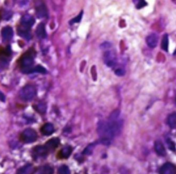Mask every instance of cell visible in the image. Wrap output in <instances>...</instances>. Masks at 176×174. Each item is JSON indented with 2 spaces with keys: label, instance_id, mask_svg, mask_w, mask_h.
Wrapping results in <instances>:
<instances>
[{
  "label": "cell",
  "instance_id": "1",
  "mask_svg": "<svg viewBox=\"0 0 176 174\" xmlns=\"http://www.w3.org/2000/svg\"><path fill=\"white\" fill-rule=\"evenodd\" d=\"M35 56V51L32 48L28 50L24 54H23L19 59V65L22 69V72L32 68L34 59Z\"/></svg>",
  "mask_w": 176,
  "mask_h": 174
},
{
  "label": "cell",
  "instance_id": "2",
  "mask_svg": "<svg viewBox=\"0 0 176 174\" xmlns=\"http://www.w3.org/2000/svg\"><path fill=\"white\" fill-rule=\"evenodd\" d=\"M36 94V90L35 87L32 85H27L21 89L19 96L24 101H31L35 96Z\"/></svg>",
  "mask_w": 176,
  "mask_h": 174
},
{
  "label": "cell",
  "instance_id": "3",
  "mask_svg": "<svg viewBox=\"0 0 176 174\" xmlns=\"http://www.w3.org/2000/svg\"><path fill=\"white\" fill-rule=\"evenodd\" d=\"M20 139L25 143H34L37 139V133L33 129L28 128L21 133Z\"/></svg>",
  "mask_w": 176,
  "mask_h": 174
},
{
  "label": "cell",
  "instance_id": "4",
  "mask_svg": "<svg viewBox=\"0 0 176 174\" xmlns=\"http://www.w3.org/2000/svg\"><path fill=\"white\" fill-rule=\"evenodd\" d=\"M11 50L10 46L6 48H0V68H4L8 64L11 59Z\"/></svg>",
  "mask_w": 176,
  "mask_h": 174
},
{
  "label": "cell",
  "instance_id": "5",
  "mask_svg": "<svg viewBox=\"0 0 176 174\" xmlns=\"http://www.w3.org/2000/svg\"><path fill=\"white\" fill-rule=\"evenodd\" d=\"M35 20L32 15L28 14L24 15L21 18V21H20L21 27L24 28L25 29L30 30L32 27L33 25L35 24Z\"/></svg>",
  "mask_w": 176,
  "mask_h": 174
},
{
  "label": "cell",
  "instance_id": "6",
  "mask_svg": "<svg viewBox=\"0 0 176 174\" xmlns=\"http://www.w3.org/2000/svg\"><path fill=\"white\" fill-rule=\"evenodd\" d=\"M48 153L49 152L44 145H38L32 150V156L36 159L41 158V157H45Z\"/></svg>",
  "mask_w": 176,
  "mask_h": 174
},
{
  "label": "cell",
  "instance_id": "7",
  "mask_svg": "<svg viewBox=\"0 0 176 174\" xmlns=\"http://www.w3.org/2000/svg\"><path fill=\"white\" fill-rule=\"evenodd\" d=\"M160 174H176V166L171 162L165 163L161 167Z\"/></svg>",
  "mask_w": 176,
  "mask_h": 174
},
{
  "label": "cell",
  "instance_id": "8",
  "mask_svg": "<svg viewBox=\"0 0 176 174\" xmlns=\"http://www.w3.org/2000/svg\"><path fill=\"white\" fill-rule=\"evenodd\" d=\"M36 14L39 18H44L48 15V9L44 3L41 2L36 4Z\"/></svg>",
  "mask_w": 176,
  "mask_h": 174
},
{
  "label": "cell",
  "instance_id": "9",
  "mask_svg": "<svg viewBox=\"0 0 176 174\" xmlns=\"http://www.w3.org/2000/svg\"><path fill=\"white\" fill-rule=\"evenodd\" d=\"M59 144H60V140L58 138H53L50 139L48 142H46L44 146L50 153L51 151H53V150H55L56 148H57Z\"/></svg>",
  "mask_w": 176,
  "mask_h": 174
},
{
  "label": "cell",
  "instance_id": "10",
  "mask_svg": "<svg viewBox=\"0 0 176 174\" xmlns=\"http://www.w3.org/2000/svg\"><path fill=\"white\" fill-rule=\"evenodd\" d=\"M104 59L106 65L109 67H113L116 65V56L111 51L106 52L104 55Z\"/></svg>",
  "mask_w": 176,
  "mask_h": 174
},
{
  "label": "cell",
  "instance_id": "11",
  "mask_svg": "<svg viewBox=\"0 0 176 174\" xmlns=\"http://www.w3.org/2000/svg\"><path fill=\"white\" fill-rule=\"evenodd\" d=\"M35 169V167L31 164H27L19 168L17 172V174H34Z\"/></svg>",
  "mask_w": 176,
  "mask_h": 174
},
{
  "label": "cell",
  "instance_id": "12",
  "mask_svg": "<svg viewBox=\"0 0 176 174\" xmlns=\"http://www.w3.org/2000/svg\"><path fill=\"white\" fill-rule=\"evenodd\" d=\"M1 34L4 41H10L13 36V30L10 26H6V27L2 28Z\"/></svg>",
  "mask_w": 176,
  "mask_h": 174
},
{
  "label": "cell",
  "instance_id": "13",
  "mask_svg": "<svg viewBox=\"0 0 176 174\" xmlns=\"http://www.w3.org/2000/svg\"><path fill=\"white\" fill-rule=\"evenodd\" d=\"M72 148L70 146H66L62 148L59 152L57 154V158L59 159H66L72 154Z\"/></svg>",
  "mask_w": 176,
  "mask_h": 174
},
{
  "label": "cell",
  "instance_id": "14",
  "mask_svg": "<svg viewBox=\"0 0 176 174\" xmlns=\"http://www.w3.org/2000/svg\"><path fill=\"white\" fill-rule=\"evenodd\" d=\"M154 148L155 151L157 153V154L161 156H164L166 155V149L165 147L162 143L160 140H156L155 142L154 145Z\"/></svg>",
  "mask_w": 176,
  "mask_h": 174
},
{
  "label": "cell",
  "instance_id": "15",
  "mask_svg": "<svg viewBox=\"0 0 176 174\" xmlns=\"http://www.w3.org/2000/svg\"><path fill=\"white\" fill-rule=\"evenodd\" d=\"M55 132V128L51 123H45L41 127V132L44 136H50Z\"/></svg>",
  "mask_w": 176,
  "mask_h": 174
},
{
  "label": "cell",
  "instance_id": "16",
  "mask_svg": "<svg viewBox=\"0 0 176 174\" xmlns=\"http://www.w3.org/2000/svg\"><path fill=\"white\" fill-rule=\"evenodd\" d=\"M36 35H37V36L39 39H43L46 37V36H47V33H46L44 23H39V24L37 26V28H36Z\"/></svg>",
  "mask_w": 176,
  "mask_h": 174
},
{
  "label": "cell",
  "instance_id": "17",
  "mask_svg": "<svg viewBox=\"0 0 176 174\" xmlns=\"http://www.w3.org/2000/svg\"><path fill=\"white\" fill-rule=\"evenodd\" d=\"M146 41H147V45L150 47V48H155L158 41V36L155 34H151L150 35H149L147 39H146Z\"/></svg>",
  "mask_w": 176,
  "mask_h": 174
},
{
  "label": "cell",
  "instance_id": "18",
  "mask_svg": "<svg viewBox=\"0 0 176 174\" xmlns=\"http://www.w3.org/2000/svg\"><path fill=\"white\" fill-rule=\"evenodd\" d=\"M17 33L19 36L26 40H29L31 39V33L30 32V30H27L21 27L20 28L18 29Z\"/></svg>",
  "mask_w": 176,
  "mask_h": 174
},
{
  "label": "cell",
  "instance_id": "19",
  "mask_svg": "<svg viewBox=\"0 0 176 174\" xmlns=\"http://www.w3.org/2000/svg\"><path fill=\"white\" fill-rule=\"evenodd\" d=\"M24 73L29 74V73H32V72H36V73H41V74H46L47 71L45 69V68L41 66V65H36L35 68H32L31 69H29L28 70H26V71L23 72Z\"/></svg>",
  "mask_w": 176,
  "mask_h": 174
},
{
  "label": "cell",
  "instance_id": "20",
  "mask_svg": "<svg viewBox=\"0 0 176 174\" xmlns=\"http://www.w3.org/2000/svg\"><path fill=\"white\" fill-rule=\"evenodd\" d=\"M53 173H54V170L52 167L50 165H44L39 169L37 174H53Z\"/></svg>",
  "mask_w": 176,
  "mask_h": 174
},
{
  "label": "cell",
  "instance_id": "21",
  "mask_svg": "<svg viewBox=\"0 0 176 174\" xmlns=\"http://www.w3.org/2000/svg\"><path fill=\"white\" fill-rule=\"evenodd\" d=\"M167 122L171 128H176V113H173L169 115Z\"/></svg>",
  "mask_w": 176,
  "mask_h": 174
},
{
  "label": "cell",
  "instance_id": "22",
  "mask_svg": "<svg viewBox=\"0 0 176 174\" xmlns=\"http://www.w3.org/2000/svg\"><path fill=\"white\" fill-rule=\"evenodd\" d=\"M161 47L162 50H164V51L167 52L168 51V48H169V36L168 35L165 34L163 36V38L162 40V43H161Z\"/></svg>",
  "mask_w": 176,
  "mask_h": 174
},
{
  "label": "cell",
  "instance_id": "23",
  "mask_svg": "<svg viewBox=\"0 0 176 174\" xmlns=\"http://www.w3.org/2000/svg\"><path fill=\"white\" fill-rule=\"evenodd\" d=\"M58 173L59 174H70V171H69L68 166L61 165L59 168Z\"/></svg>",
  "mask_w": 176,
  "mask_h": 174
},
{
  "label": "cell",
  "instance_id": "24",
  "mask_svg": "<svg viewBox=\"0 0 176 174\" xmlns=\"http://www.w3.org/2000/svg\"><path fill=\"white\" fill-rule=\"evenodd\" d=\"M35 110H36L40 114H44L45 112V106L43 104H39L35 105V108H34Z\"/></svg>",
  "mask_w": 176,
  "mask_h": 174
},
{
  "label": "cell",
  "instance_id": "25",
  "mask_svg": "<svg viewBox=\"0 0 176 174\" xmlns=\"http://www.w3.org/2000/svg\"><path fill=\"white\" fill-rule=\"evenodd\" d=\"M94 144H91V145H89L87 148H86L85 150H84V152H83V154L85 155H89V154H91L92 152V150L93 149H94Z\"/></svg>",
  "mask_w": 176,
  "mask_h": 174
},
{
  "label": "cell",
  "instance_id": "26",
  "mask_svg": "<svg viewBox=\"0 0 176 174\" xmlns=\"http://www.w3.org/2000/svg\"><path fill=\"white\" fill-rule=\"evenodd\" d=\"M82 16H83V11L81 12V13H79V15L76 17L72 19L71 21H70V24H73V23H78L81 22V18H82Z\"/></svg>",
  "mask_w": 176,
  "mask_h": 174
},
{
  "label": "cell",
  "instance_id": "27",
  "mask_svg": "<svg viewBox=\"0 0 176 174\" xmlns=\"http://www.w3.org/2000/svg\"><path fill=\"white\" fill-rule=\"evenodd\" d=\"M167 142V145L169 146V148L171 150H172V151L175 152V143L173 142V140L171 139H168Z\"/></svg>",
  "mask_w": 176,
  "mask_h": 174
},
{
  "label": "cell",
  "instance_id": "28",
  "mask_svg": "<svg viewBox=\"0 0 176 174\" xmlns=\"http://www.w3.org/2000/svg\"><path fill=\"white\" fill-rule=\"evenodd\" d=\"M1 15H2V17L4 18L6 20H8L11 17L12 13L10 11H4L2 13V14H1Z\"/></svg>",
  "mask_w": 176,
  "mask_h": 174
},
{
  "label": "cell",
  "instance_id": "29",
  "mask_svg": "<svg viewBox=\"0 0 176 174\" xmlns=\"http://www.w3.org/2000/svg\"><path fill=\"white\" fill-rule=\"evenodd\" d=\"M147 2H145V1H140V2H139V3H138V5H137V8L138 9H140V8H143L144 6H147Z\"/></svg>",
  "mask_w": 176,
  "mask_h": 174
},
{
  "label": "cell",
  "instance_id": "30",
  "mask_svg": "<svg viewBox=\"0 0 176 174\" xmlns=\"http://www.w3.org/2000/svg\"><path fill=\"white\" fill-rule=\"evenodd\" d=\"M115 73H116L117 75H118V76H122V75H123L124 74H125V70H122V69L119 68V69L116 70Z\"/></svg>",
  "mask_w": 176,
  "mask_h": 174
},
{
  "label": "cell",
  "instance_id": "31",
  "mask_svg": "<svg viewBox=\"0 0 176 174\" xmlns=\"http://www.w3.org/2000/svg\"><path fill=\"white\" fill-rule=\"evenodd\" d=\"M0 100H1L3 102H4L5 101V96H4V94L3 93H2L1 92H0Z\"/></svg>",
  "mask_w": 176,
  "mask_h": 174
},
{
  "label": "cell",
  "instance_id": "32",
  "mask_svg": "<svg viewBox=\"0 0 176 174\" xmlns=\"http://www.w3.org/2000/svg\"><path fill=\"white\" fill-rule=\"evenodd\" d=\"M1 17H1V14H0V19H1Z\"/></svg>",
  "mask_w": 176,
  "mask_h": 174
}]
</instances>
